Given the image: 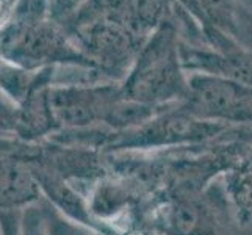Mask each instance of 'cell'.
Segmentation results:
<instances>
[{
	"label": "cell",
	"mask_w": 252,
	"mask_h": 235,
	"mask_svg": "<svg viewBox=\"0 0 252 235\" xmlns=\"http://www.w3.org/2000/svg\"><path fill=\"white\" fill-rule=\"evenodd\" d=\"M130 232L154 235H241L224 185L164 187L133 213Z\"/></svg>",
	"instance_id": "cell-1"
},
{
	"label": "cell",
	"mask_w": 252,
	"mask_h": 235,
	"mask_svg": "<svg viewBox=\"0 0 252 235\" xmlns=\"http://www.w3.org/2000/svg\"><path fill=\"white\" fill-rule=\"evenodd\" d=\"M121 88L127 99L157 110L187 101L189 83L180 60L176 22H164L146 39Z\"/></svg>",
	"instance_id": "cell-2"
},
{
	"label": "cell",
	"mask_w": 252,
	"mask_h": 235,
	"mask_svg": "<svg viewBox=\"0 0 252 235\" xmlns=\"http://www.w3.org/2000/svg\"><path fill=\"white\" fill-rule=\"evenodd\" d=\"M39 207L42 212V221H44V235H95V232L91 229H86L83 226L64 218L46 199L39 202Z\"/></svg>",
	"instance_id": "cell-10"
},
{
	"label": "cell",
	"mask_w": 252,
	"mask_h": 235,
	"mask_svg": "<svg viewBox=\"0 0 252 235\" xmlns=\"http://www.w3.org/2000/svg\"><path fill=\"white\" fill-rule=\"evenodd\" d=\"M189 93L182 103L189 115L225 127H252V85L188 74Z\"/></svg>",
	"instance_id": "cell-4"
},
{
	"label": "cell",
	"mask_w": 252,
	"mask_h": 235,
	"mask_svg": "<svg viewBox=\"0 0 252 235\" xmlns=\"http://www.w3.org/2000/svg\"><path fill=\"white\" fill-rule=\"evenodd\" d=\"M30 169L38 182L42 198L64 218L97 234H119L116 229L94 218L86 195L82 193L74 184L46 168L30 167Z\"/></svg>",
	"instance_id": "cell-7"
},
{
	"label": "cell",
	"mask_w": 252,
	"mask_h": 235,
	"mask_svg": "<svg viewBox=\"0 0 252 235\" xmlns=\"http://www.w3.org/2000/svg\"><path fill=\"white\" fill-rule=\"evenodd\" d=\"M42 199L29 165L11 157H0V212H22Z\"/></svg>",
	"instance_id": "cell-8"
},
{
	"label": "cell",
	"mask_w": 252,
	"mask_h": 235,
	"mask_svg": "<svg viewBox=\"0 0 252 235\" xmlns=\"http://www.w3.org/2000/svg\"><path fill=\"white\" fill-rule=\"evenodd\" d=\"M95 235H121V234H97L95 232Z\"/></svg>",
	"instance_id": "cell-15"
},
{
	"label": "cell",
	"mask_w": 252,
	"mask_h": 235,
	"mask_svg": "<svg viewBox=\"0 0 252 235\" xmlns=\"http://www.w3.org/2000/svg\"><path fill=\"white\" fill-rule=\"evenodd\" d=\"M180 11L174 0H86L62 25L74 30L94 21H108L147 39L164 22H176Z\"/></svg>",
	"instance_id": "cell-5"
},
{
	"label": "cell",
	"mask_w": 252,
	"mask_h": 235,
	"mask_svg": "<svg viewBox=\"0 0 252 235\" xmlns=\"http://www.w3.org/2000/svg\"><path fill=\"white\" fill-rule=\"evenodd\" d=\"M17 0H0V6L3 8V10H6L8 13H13V8L16 5Z\"/></svg>",
	"instance_id": "cell-13"
},
{
	"label": "cell",
	"mask_w": 252,
	"mask_h": 235,
	"mask_svg": "<svg viewBox=\"0 0 252 235\" xmlns=\"http://www.w3.org/2000/svg\"><path fill=\"white\" fill-rule=\"evenodd\" d=\"M49 98L60 130L91 127L124 130L146 123L160 111L127 99L121 82L54 83Z\"/></svg>",
	"instance_id": "cell-3"
},
{
	"label": "cell",
	"mask_w": 252,
	"mask_h": 235,
	"mask_svg": "<svg viewBox=\"0 0 252 235\" xmlns=\"http://www.w3.org/2000/svg\"><path fill=\"white\" fill-rule=\"evenodd\" d=\"M180 60L187 74H204L252 85V57L240 44L225 52L180 38Z\"/></svg>",
	"instance_id": "cell-6"
},
{
	"label": "cell",
	"mask_w": 252,
	"mask_h": 235,
	"mask_svg": "<svg viewBox=\"0 0 252 235\" xmlns=\"http://www.w3.org/2000/svg\"><path fill=\"white\" fill-rule=\"evenodd\" d=\"M208 25L233 36L240 2L237 0H199Z\"/></svg>",
	"instance_id": "cell-9"
},
{
	"label": "cell",
	"mask_w": 252,
	"mask_h": 235,
	"mask_svg": "<svg viewBox=\"0 0 252 235\" xmlns=\"http://www.w3.org/2000/svg\"><path fill=\"white\" fill-rule=\"evenodd\" d=\"M17 107L8 101H0V140L16 138Z\"/></svg>",
	"instance_id": "cell-12"
},
{
	"label": "cell",
	"mask_w": 252,
	"mask_h": 235,
	"mask_svg": "<svg viewBox=\"0 0 252 235\" xmlns=\"http://www.w3.org/2000/svg\"><path fill=\"white\" fill-rule=\"evenodd\" d=\"M232 38L252 57V13L241 3L238 6L237 25Z\"/></svg>",
	"instance_id": "cell-11"
},
{
	"label": "cell",
	"mask_w": 252,
	"mask_h": 235,
	"mask_svg": "<svg viewBox=\"0 0 252 235\" xmlns=\"http://www.w3.org/2000/svg\"><path fill=\"white\" fill-rule=\"evenodd\" d=\"M126 235H154V234H147V232H130Z\"/></svg>",
	"instance_id": "cell-14"
}]
</instances>
